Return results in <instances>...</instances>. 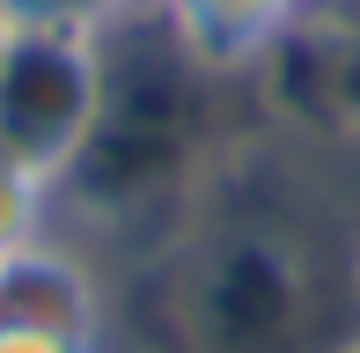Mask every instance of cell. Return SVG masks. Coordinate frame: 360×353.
Masks as SVG:
<instances>
[{"instance_id": "7", "label": "cell", "mask_w": 360, "mask_h": 353, "mask_svg": "<svg viewBox=\"0 0 360 353\" xmlns=\"http://www.w3.org/2000/svg\"><path fill=\"white\" fill-rule=\"evenodd\" d=\"M338 353H360V339H346V346H338Z\"/></svg>"}, {"instance_id": "3", "label": "cell", "mask_w": 360, "mask_h": 353, "mask_svg": "<svg viewBox=\"0 0 360 353\" xmlns=\"http://www.w3.org/2000/svg\"><path fill=\"white\" fill-rule=\"evenodd\" d=\"M0 316H8V324H37V331H59V339L96 346L103 302H96V280L44 236L37 250H22V258L0 265Z\"/></svg>"}, {"instance_id": "8", "label": "cell", "mask_w": 360, "mask_h": 353, "mask_svg": "<svg viewBox=\"0 0 360 353\" xmlns=\"http://www.w3.org/2000/svg\"><path fill=\"white\" fill-rule=\"evenodd\" d=\"M0 37H8V23H0Z\"/></svg>"}, {"instance_id": "5", "label": "cell", "mask_w": 360, "mask_h": 353, "mask_svg": "<svg viewBox=\"0 0 360 353\" xmlns=\"http://www.w3.org/2000/svg\"><path fill=\"white\" fill-rule=\"evenodd\" d=\"M52 199H59V184H44L37 169L0 155V265L37 250L44 236H52Z\"/></svg>"}, {"instance_id": "1", "label": "cell", "mask_w": 360, "mask_h": 353, "mask_svg": "<svg viewBox=\"0 0 360 353\" xmlns=\"http://www.w3.org/2000/svg\"><path fill=\"white\" fill-rule=\"evenodd\" d=\"M110 96V44L8 30L0 37V155L37 169L44 184H67L89 155Z\"/></svg>"}, {"instance_id": "6", "label": "cell", "mask_w": 360, "mask_h": 353, "mask_svg": "<svg viewBox=\"0 0 360 353\" xmlns=\"http://www.w3.org/2000/svg\"><path fill=\"white\" fill-rule=\"evenodd\" d=\"M0 353H96V346L59 339V331H37V324H8V316H0Z\"/></svg>"}, {"instance_id": "2", "label": "cell", "mask_w": 360, "mask_h": 353, "mask_svg": "<svg viewBox=\"0 0 360 353\" xmlns=\"http://www.w3.org/2000/svg\"><path fill=\"white\" fill-rule=\"evenodd\" d=\"M169 44L206 74L257 67L272 44L309 15V0H155Z\"/></svg>"}, {"instance_id": "4", "label": "cell", "mask_w": 360, "mask_h": 353, "mask_svg": "<svg viewBox=\"0 0 360 353\" xmlns=\"http://www.w3.org/2000/svg\"><path fill=\"white\" fill-rule=\"evenodd\" d=\"M155 0H0L8 30H44V37H89L110 44L118 30H133Z\"/></svg>"}]
</instances>
